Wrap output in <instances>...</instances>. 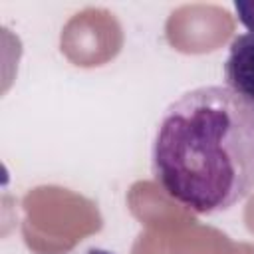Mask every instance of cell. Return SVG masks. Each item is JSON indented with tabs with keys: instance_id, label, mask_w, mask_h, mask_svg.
Here are the masks:
<instances>
[{
	"instance_id": "cell-1",
	"label": "cell",
	"mask_w": 254,
	"mask_h": 254,
	"mask_svg": "<svg viewBox=\"0 0 254 254\" xmlns=\"http://www.w3.org/2000/svg\"><path fill=\"white\" fill-rule=\"evenodd\" d=\"M151 167L187 210H228L254 190V105L222 85L183 93L159 121Z\"/></svg>"
},
{
	"instance_id": "cell-3",
	"label": "cell",
	"mask_w": 254,
	"mask_h": 254,
	"mask_svg": "<svg viewBox=\"0 0 254 254\" xmlns=\"http://www.w3.org/2000/svg\"><path fill=\"white\" fill-rule=\"evenodd\" d=\"M234 10L238 14V20L244 28L250 30V34H254V0L250 2H242V0H236L234 2Z\"/></svg>"
},
{
	"instance_id": "cell-4",
	"label": "cell",
	"mask_w": 254,
	"mask_h": 254,
	"mask_svg": "<svg viewBox=\"0 0 254 254\" xmlns=\"http://www.w3.org/2000/svg\"><path fill=\"white\" fill-rule=\"evenodd\" d=\"M87 254H113V252L103 250V248H89V250H87Z\"/></svg>"
},
{
	"instance_id": "cell-2",
	"label": "cell",
	"mask_w": 254,
	"mask_h": 254,
	"mask_svg": "<svg viewBox=\"0 0 254 254\" xmlns=\"http://www.w3.org/2000/svg\"><path fill=\"white\" fill-rule=\"evenodd\" d=\"M224 81L230 91L254 105V34H240L232 40L224 62Z\"/></svg>"
}]
</instances>
